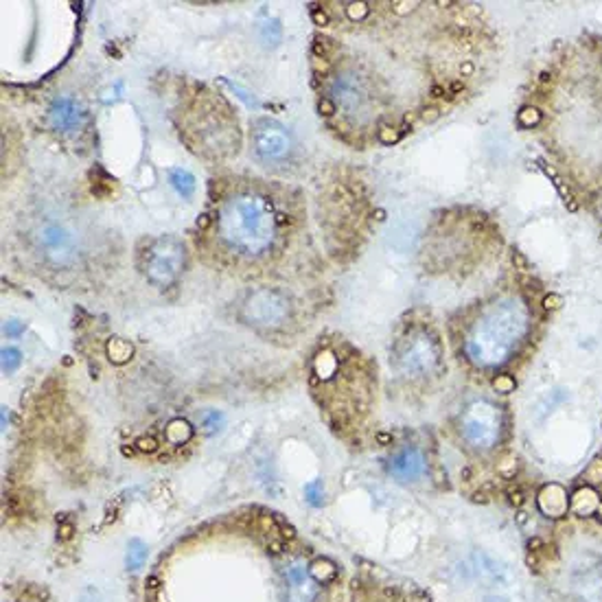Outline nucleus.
Wrapping results in <instances>:
<instances>
[{
    "label": "nucleus",
    "mask_w": 602,
    "mask_h": 602,
    "mask_svg": "<svg viewBox=\"0 0 602 602\" xmlns=\"http://www.w3.org/2000/svg\"><path fill=\"white\" fill-rule=\"evenodd\" d=\"M145 602H340V567L263 508L228 512L169 545Z\"/></svg>",
    "instance_id": "obj_1"
},
{
    "label": "nucleus",
    "mask_w": 602,
    "mask_h": 602,
    "mask_svg": "<svg viewBox=\"0 0 602 602\" xmlns=\"http://www.w3.org/2000/svg\"><path fill=\"white\" fill-rule=\"evenodd\" d=\"M274 211L261 195L243 193L228 200L219 213V233L233 250L258 254L267 250L274 239Z\"/></svg>",
    "instance_id": "obj_2"
},
{
    "label": "nucleus",
    "mask_w": 602,
    "mask_h": 602,
    "mask_svg": "<svg viewBox=\"0 0 602 602\" xmlns=\"http://www.w3.org/2000/svg\"><path fill=\"white\" fill-rule=\"evenodd\" d=\"M182 263H184V250L175 239H158L145 254V272L151 283L160 287L171 285L178 278Z\"/></svg>",
    "instance_id": "obj_3"
},
{
    "label": "nucleus",
    "mask_w": 602,
    "mask_h": 602,
    "mask_svg": "<svg viewBox=\"0 0 602 602\" xmlns=\"http://www.w3.org/2000/svg\"><path fill=\"white\" fill-rule=\"evenodd\" d=\"M289 316V302L287 296L278 289H258L250 294L243 305V318L258 327H278Z\"/></svg>",
    "instance_id": "obj_4"
},
{
    "label": "nucleus",
    "mask_w": 602,
    "mask_h": 602,
    "mask_svg": "<svg viewBox=\"0 0 602 602\" xmlns=\"http://www.w3.org/2000/svg\"><path fill=\"white\" fill-rule=\"evenodd\" d=\"M252 140H254V151H256L258 158H263L265 162H278V160H285L291 151L289 131L272 119H261V120L254 123Z\"/></svg>",
    "instance_id": "obj_5"
},
{
    "label": "nucleus",
    "mask_w": 602,
    "mask_h": 602,
    "mask_svg": "<svg viewBox=\"0 0 602 602\" xmlns=\"http://www.w3.org/2000/svg\"><path fill=\"white\" fill-rule=\"evenodd\" d=\"M37 241H40L44 254L51 258L53 263L57 265H68L75 261L77 254V241L75 237L59 224H46L40 228V235H37Z\"/></svg>",
    "instance_id": "obj_6"
},
{
    "label": "nucleus",
    "mask_w": 602,
    "mask_h": 602,
    "mask_svg": "<svg viewBox=\"0 0 602 602\" xmlns=\"http://www.w3.org/2000/svg\"><path fill=\"white\" fill-rule=\"evenodd\" d=\"M465 434L473 445L478 447H488L495 440L497 434V418L493 410H482V407H473V412L465 421Z\"/></svg>",
    "instance_id": "obj_7"
},
{
    "label": "nucleus",
    "mask_w": 602,
    "mask_h": 602,
    "mask_svg": "<svg viewBox=\"0 0 602 602\" xmlns=\"http://www.w3.org/2000/svg\"><path fill=\"white\" fill-rule=\"evenodd\" d=\"M84 110L70 97H57L48 108V119L57 131H75L84 125Z\"/></svg>",
    "instance_id": "obj_8"
},
{
    "label": "nucleus",
    "mask_w": 602,
    "mask_h": 602,
    "mask_svg": "<svg viewBox=\"0 0 602 602\" xmlns=\"http://www.w3.org/2000/svg\"><path fill=\"white\" fill-rule=\"evenodd\" d=\"M169 182L182 197H191L195 193V178L184 169H173L169 173Z\"/></svg>",
    "instance_id": "obj_9"
},
{
    "label": "nucleus",
    "mask_w": 602,
    "mask_h": 602,
    "mask_svg": "<svg viewBox=\"0 0 602 602\" xmlns=\"http://www.w3.org/2000/svg\"><path fill=\"white\" fill-rule=\"evenodd\" d=\"M421 467H423V462H421V458H418L416 451H407V454H403L399 460L394 462V471L399 473L401 478H414V476H418Z\"/></svg>",
    "instance_id": "obj_10"
},
{
    "label": "nucleus",
    "mask_w": 602,
    "mask_h": 602,
    "mask_svg": "<svg viewBox=\"0 0 602 602\" xmlns=\"http://www.w3.org/2000/svg\"><path fill=\"white\" fill-rule=\"evenodd\" d=\"M539 120H541V112L537 108H523L521 112H519V123L526 125V127L537 125Z\"/></svg>",
    "instance_id": "obj_11"
},
{
    "label": "nucleus",
    "mask_w": 602,
    "mask_h": 602,
    "mask_svg": "<svg viewBox=\"0 0 602 602\" xmlns=\"http://www.w3.org/2000/svg\"><path fill=\"white\" fill-rule=\"evenodd\" d=\"M261 35H263V42H267L269 37H272V44H276V42L280 40V24H278L276 20L267 22V24L263 26V33H261ZM267 44H269V42H267Z\"/></svg>",
    "instance_id": "obj_12"
},
{
    "label": "nucleus",
    "mask_w": 602,
    "mask_h": 602,
    "mask_svg": "<svg viewBox=\"0 0 602 602\" xmlns=\"http://www.w3.org/2000/svg\"><path fill=\"white\" fill-rule=\"evenodd\" d=\"M2 357H4V370H11L15 363L20 361V353L15 351V349H4L2 351Z\"/></svg>",
    "instance_id": "obj_13"
},
{
    "label": "nucleus",
    "mask_w": 602,
    "mask_h": 602,
    "mask_svg": "<svg viewBox=\"0 0 602 602\" xmlns=\"http://www.w3.org/2000/svg\"><path fill=\"white\" fill-rule=\"evenodd\" d=\"M563 307V298L559 294H550L543 298V309H548V311H556V309Z\"/></svg>",
    "instance_id": "obj_14"
},
{
    "label": "nucleus",
    "mask_w": 602,
    "mask_h": 602,
    "mask_svg": "<svg viewBox=\"0 0 602 602\" xmlns=\"http://www.w3.org/2000/svg\"><path fill=\"white\" fill-rule=\"evenodd\" d=\"M379 138L385 142V145H390V142L399 140V131L392 129V127H383V129H379Z\"/></svg>",
    "instance_id": "obj_15"
},
{
    "label": "nucleus",
    "mask_w": 602,
    "mask_h": 602,
    "mask_svg": "<svg viewBox=\"0 0 602 602\" xmlns=\"http://www.w3.org/2000/svg\"><path fill=\"white\" fill-rule=\"evenodd\" d=\"M512 263H515L521 272H528V269H530V261L523 256L521 252H512Z\"/></svg>",
    "instance_id": "obj_16"
},
{
    "label": "nucleus",
    "mask_w": 602,
    "mask_h": 602,
    "mask_svg": "<svg viewBox=\"0 0 602 602\" xmlns=\"http://www.w3.org/2000/svg\"><path fill=\"white\" fill-rule=\"evenodd\" d=\"M22 331V324L20 322H7L4 324V333L7 335H15V333H20Z\"/></svg>",
    "instance_id": "obj_17"
},
{
    "label": "nucleus",
    "mask_w": 602,
    "mask_h": 602,
    "mask_svg": "<svg viewBox=\"0 0 602 602\" xmlns=\"http://www.w3.org/2000/svg\"><path fill=\"white\" fill-rule=\"evenodd\" d=\"M349 11H351V15H353V18H360V15H363V13H366V11H368V7H366V4H360V9H355V4H351V9H349Z\"/></svg>",
    "instance_id": "obj_18"
},
{
    "label": "nucleus",
    "mask_w": 602,
    "mask_h": 602,
    "mask_svg": "<svg viewBox=\"0 0 602 602\" xmlns=\"http://www.w3.org/2000/svg\"><path fill=\"white\" fill-rule=\"evenodd\" d=\"M438 117H440V112H438V110H436V108L425 110V114H423V119H425V120H436Z\"/></svg>",
    "instance_id": "obj_19"
},
{
    "label": "nucleus",
    "mask_w": 602,
    "mask_h": 602,
    "mask_svg": "<svg viewBox=\"0 0 602 602\" xmlns=\"http://www.w3.org/2000/svg\"><path fill=\"white\" fill-rule=\"evenodd\" d=\"M320 110H324V114H333V112H335V106H333L331 101H327V99H324V101L320 103Z\"/></svg>",
    "instance_id": "obj_20"
},
{
    "label": "nucleus",
    "mask_w": 602,
    "mask_h": 602,
    "mask_svg": "<svg viewBox=\"0 0 602 602\" xmlns=\"http://www.w3.org/2000/svg\"><path fill=\"white\" fill-rule=\"evenodd\" d=\"M313 18H316V22H320V24H327V15L324 13H318V11H313Z\"/></svg>",
    "instance_id": "obj_21"
},
{
    "label": "nucleus",
    "mask_w": 602,
    "mask_h": 602,
    "mask_svg": "<svg viewBox=\"0 0 602 602\" xmlns=\"http://www.w3.org/2000/svg\"><path fill=\"white\" fill-rule=\"evenodd\" d=\"M443 92H445L443 88H440V86H436L434 90H432V95H434V97H443Z\"/></svg>",
    "instance_id": "obj_22"
}]
</instances>
